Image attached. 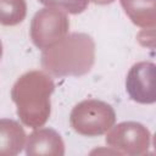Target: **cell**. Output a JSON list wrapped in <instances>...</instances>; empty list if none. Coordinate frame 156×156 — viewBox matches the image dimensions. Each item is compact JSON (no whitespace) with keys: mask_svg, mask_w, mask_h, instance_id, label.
Segmentation results:
<instances>
[{"mask_svg":"<svg viewBox=\"0 0 156 156\" xmlns=\"http://www.w3.org/2000/svg\"><path fill=\"white\" fill-rule=\"evenodd\" d=\"M39 1L48 6L62 7L71 13L82 12L88 4V0H39Z\"/></svg>","mask_w":156,"mask_h":156,"instance_id":"1","label":"cell"}]
</instances>
